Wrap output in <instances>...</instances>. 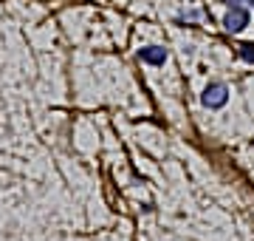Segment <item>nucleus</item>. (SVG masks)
<instances>
[{"label":"nucleus","instance_id":"1","mask_svg":"<svg viewBox=\"0 0 254 241\" xmlns=\"http://www.w3.org/2000/svg\"><path fill=\"white\" fill-rule=\"evenodd\" d=\"M200 100H203V105H206V108H223V105H226V100H229V88L223 83H209Z\"/></svg>","mask_w":254,"mask_h":241},{"label":"nucleus","instance_id":"2","mask_svg":"<svg viewBox=\"0 0 254 241\" xmlns=\"http://www.w3.org/2000/svg\"><path fill=\"white\" fill-rule=\"evenodd\" d=\"M223 26H226V31H243L246 26H249V9H243V6H232V9L226 11V17H223Z\"/></svg>","mask_w":254,"mask_h":241},{"label":"nucleus","instance_id":"3","mask_svg":"<svg viewBox=\"0 0 254 241\" xmlns=\"http://www.w3.org/2000/svg\"><path fill=\"white\" fill-rule=\"evenodd\" d=\"M164 60H167V51L158 46H147L141 48V63H150V65H164Z\"/></svg>","mask_w":254,"mask_h":241},{"label":"nucleus","instance_id":"4","mask_svg":"<svg viewBox=\"0 0 254 241\" xmlns=\"http://www.w3.org/2000/svg\"><path fill=\"white\" fill-rule=\"evenodd\" d=\"M240 57H243L246 63H254V43H243L240 46Z\"/></svg>","mask_w":254,"mask_h":241},{"label":"nucleus","instance_id":"5","mask_svg":"<svg viewBox=\"0 0 254 241\" xmlns=\"http://www.w3.org/2000/svg\"><path fill=\"white\" fill-rule=\"evenodd\" d=\"M223 3H229V9H232V6H240L243 0H223Z\"/></svg>","mask_w":254,"mask_h":241},{"label":"nucleus","instance_id":"6","mask_svg":"<svg viewBox=\"0 0 254 241\" xmlns=\"http://www.w3.org/2000/svg\"><path fill=\"white\" fill-rule=\"evenodd\" d=\"M249 3H252V6H254V0H249Z\"/></svg>","mask_w":254,"mask_h":241}]
</instances>
